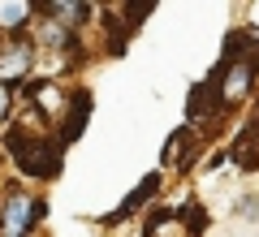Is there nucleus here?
I'll return each mask as SVG.
<instances>
[{
	"mask_svg": "<svg viewBox=\"0 0 259 237\" xmlns=\"http://www.w3.org/2000/svg\"><path fill=\"white\" fill-rule=\"evenodd\" d=\"M26 65H30V48H26V43L5 48V52H0V78H22Z\"/></svg>",
	"mask_w": 259,
	"mask_h": 237,
	"instance_id": "2",
	"label": "nucleus"
},
{
	"mask_svg": "<svg viewBox=\"0 0 259 237\" xmlns=\"http://www.w3.org/2000/svg\"><path fill=\"white\" fill-rule=\"evenodd\" d=\"M26 5H13V9H9V5H0V18H26Z\"/></svg>",
	"mask_w": 259,
	"mask_h": 237,
	"instance_id": "4",
	"label": "nucleus"
},
{
	"mask_svg": "<svg viewBox=\"0 0 259 237\" xmlns=\"http://www.w3.org/2000/svg\"><path fill=\"white\" fill-rule=\"evenodd\" d=\"M30 216H35L30 194H9V207H5V233H9V237H22V233L30 228Z\"/></svg>",
	"mask_w": 259,
	"mask_h": 237,
	"instance_id": "1",
	"label": "nucleus"
},
{
	"mask_svg": "<svg viewBox=\"0 0 259 237\" xmlns=\"http://www.w3.org/2000/svg\"><path fill=\"white\" fill-rule=\"evenodd\" d=\"M250 86V65H238V69L229 73V82H225V100H242Z\"/></svg>",
	"mask_w": 259,
	"mask_h": 237,
	"instance_id": "3",
	"label": "nucleus"
},
{
	"mask_svg": "<svg viewBox=\"0 0 259 237\" xmlns=\"http://www.w3.org/2000/svg\"><path fill=\"white\" fill-rule=\"evenodd\" d=\"M0 108H5V95H0Z\"/></svg>",
	"mask_w": 259,
	"mask_h": 237,
	"instance_id": "5",
	"label": "nucleus"
}]
</instances>
